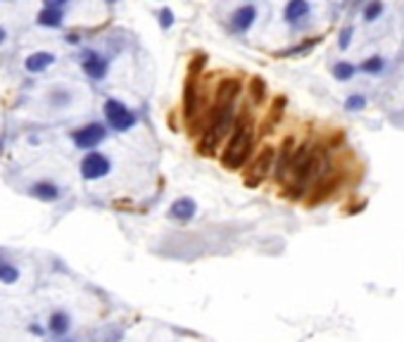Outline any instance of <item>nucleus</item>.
Masks as SVG:
<instances>
[{"mask_svg":"<svg viewBox=\"0 0 404 342\" xmlns=\"http://www.w3.org/2000/svg\"><path fill=\"white\" fill-rule=\"evenodd\" d=\"M364 107H366V98L359 93L350 95L347 102H345V109H347V112H359V109H364Z\"/></svg>","mask_w":404,"mask_h":342,"instance_id":"aec40b11","label":"nucleus"},{"mask_svg":"<svg viewBox=\"0 0 404 342\" xmlns=\"http://www.w3.org/2000/svg\"><path fill=\"white\" fill-rule=\"evenodd\" d=\"M84 71L91 78H105V74H107V60L95 53H88L84 60Z\"/></svg>","mask_w":404,"mask_h":342,"instance_id":"9d476101","label":"nucleus"},{"mask_svg":"<svg viewBox=\"0 0 404 342\" xmlns=\"http://www.w3.org/2000/svg\"><path fill=\"white\" fill-rule=\"evenodd\" d=\"M0 280L8 283V285L10 283H17V280H19V271H17L10 262H0Z\"/></svg>","mask_w":404,"mask_h":342,"instance_id":"a211bd4d","label":"nucleus"},{"mask_svg":"<svg viewBox=\"0 0 404 342\" xmlns=\"http://www.w3.org/2000/svg\"><path fill=\"white\" fill-rule=\"evenodd\" d=\"M238 93H240V81H238V78H226V81H221L219 88H217L214 105H233Z\"/></svg>","mask_w":404,"mask_h":342,"instance_id":"423d86ee","label":"nucleus"},{"mask_svg":"<svg viewBox=\"0 0 404 342\" xmlns=\"http://www.w3.org/2000/svg\"><path fill=\"white\" fill-rule=\"evenodd\" d=\"M361 69L369 71V74H378V71L383 69V60L381 57H371V60H366V62L361 64Z\"/></svg>","mask_w":404,"mask_h":342,"instance_id":"4be33fe9","label":"nucleus"},{"mask_svg":"<svg viewBox=\"0 0 404 342\" xmlns=\"http://www.w3.org/2000/svg\"><path fill=\"white\" fill-rule=\"evenodd\" d=\"M309 15V3L307 0H290L286 5V19L288 22H297L302 17Z\"/></svg>","mask_w":404,"mask_h":342,"instance_id":"4468645a","label":"nucleus"},{"mask_svg":"<svg viewBox=\"0 0 404 342\" xmlns=\"http://www.w3.org/2000/svg\"><path fill=\"white\" fill-rule=\"evenodd\" d=\"M383 12V5H381V0H373V3H369L364 10V19L366 22H373V19H378V15Z\"/></svg>","mask_w":404,"mask_h":342,"instance_id":"412c9836","label":"nucleus"},{"mask_svg":"<svg viewBox=\"0 0 404 342\" xmlns=\"http://www.w3.org/2000/svg\"><path fill=\"white\" fill-rule=\"evenodd\" d=\"M64 3H67V0H43L46 8H62Z\"/></svg>","mask_w":404,"mask_h":342,"instance_id":"393cba45","label":"nucleus"},{"mask_svg":"<svg viewBox=\"0 0 404 342\" xmlns=\"http://www.w3.org/2000/svg\"><path fill=\"white\" fill-rule=\"evenodd\" d=\"M159 24H162V29H169L171 24H174V12H171L169 8H164L162 12H159Z\"/></svg>","mask_w":404,"mask_h":342,"instance_id":"b1692460","label":"nucleus"},{"mask_svg":"<svg viewBox=\"0 0 404 342\" xmlns=\"http://www.w3.org/2000/svg\"><path fill=\"white\" fill-rule=\"evenodd\" d=\"M250 93H252L255 102H262V100H264V93H266L264 81H262V78H252V81H250Z\"/></svg>","mask_w":404,"mask_h":342,"instance_id":"6ab92c4d","label":"nucleus"},{"mask_svg":"<svg viewBox=\"0 0 404 342\" xmlns=\"http://www.w3.org/2000/svg\"><path fill=\"white\" fill-rule=\"evenodd\" d=\"M50 330H53V335H64L69 330V316L64 311H55L50 316Z\"/></svg>","mask_w":404,"mask_h":342,"instance_id":"2eb2a0df","label":"nucleus"},{"mask_svg":"<svg viewBox=\"0 0 404 342\" xmlns=\"http://www.w3.org/2000/svg\"><path fill=\"white\" fill-rule=\"evenodd\" d=\"M273 157H276V150H273V148H264L259 155H257L255 164H252V174H255V179L250 181V183H257L259 179H264L266 174H269V169H271Z\"/></svg>","mask_w":404,"mask_h":342,"instance_id":"0eeeda50","label":"nucleus"},{"mask_svg":"<svg viewBox=\"0 0 404 342\" xmlns=\"http://www.w3.org/2000/svg\"><path fill=\"white\" fill-rule=\"evenodd\" d=\"M354 71H357V67L350 62H338L333 67V76L338 78V81H350L352 76H354Z\"/></svg>","mask_w":404,"mask_h":342,"instance_id":"f3484780","label":"nucleus"},{"mask_svg":"<svg viewBox=\"0 0 404 342\" xmlns=\"http://www.w3.org/2000/svg\"><path fill=\"white\" fill-rule=\"evenodd\" d=\"M195 211H197V204H195V200H190V197H181V200H176V202L171 204V217L179 219V221H190V219L195 217Z\"/></svg>","mask_w":404,"mask_h":342,"instance_id":"9b49d317","label":"nucleus"},{"mask_svg":"<svg viewBox=\"0 0 404 342\" xmlns=\"http://www.w3.org/2000/svg\"><path fill=\"white\" fill-rule=\"evenodd\" d=\"M105 117H107L109 126L114 131H129V129L136 126V114H133L131 109H126L124 102L114 100V98L105 102Z\"/></svg>","mask_w":404,"mask_h":342,"instance_id":"7ed1b4c3","label":"nucleus"},{"mask_svg":"<svg viewBox=\"0 0 404 342\" xmlns=\"http://www.w3.org/2000/svg\"><path fill=\"white\" fill-rule=\"evenodd\" d=\"M290 157H293V140H286L283 145V152H280V162H278V179H283V174L290 169Z\"/></svg>","mask_w":404,"mask_h":342,"instance_id":"dca6fc26","label":"nucleus"},{"mask_svg":"<svg viewBox=\"0 0 404 342\" xmlns=\"http://www.w3.org/2000/svg\"><path fill=\"white\" fill-rule=\"evenodd\" d=\"M5 38H8V33H5V29H3V26H0V46H3V43H5Z\"/></svg>","mask_w":404,"mask_h":342,"instance_id":"a878e982","label":"nucleus"},{"mask_svg":"<svg viewBox=\"0 0 404 342\" xmlns=\"http://www.w3.org/2000/svg\"><path fill=\"white\" fill-rule=\"evenodd\" d=\"M53 62H55V55L53 53H33V55H29V57H26L24 67L31 71V74H41V71H46Z\"/></svg>","mask_w":404,"mask_h":342,"instance_id":"f8f14e48","label":"nucleus"},{"mask_svg":"<svg viewBox=\"0 0 404 342\" xmlns=\"http://www.w3.org/2000/svg\"><path fill=\"white\" fill-rule=\"evenodd\" d=\"M109 171H112V164L102 152H88V155L81 159V176L86 181H98L105 179Z\"/></svg>","mask_w":404,"mask_h":342,"instance_id":"20e7f679","label":"nucleus"},{"mask_svg":"<svg viewBox=\"0 0 404 342\" xmlns=\"http://www.w3.org/2000/svg\"><path fill=\"white\" fill-rule=\"evenodd\" d=\"M233 129V105H214L210 109V119L200 138V152L212 155L226 133Z\"/></svg>","mask_w":404,"mask_h":342,"instance_id":"f257e3e1","label":"nucleus"},{"mask_svg":"<svg viewBox=\"0 0 404 342\" xmlns=\"http://www.w3.org/2000/svg\"><path fill=\"white\" fill-rule=\"evenodd\" d=\"M352 36H354V29H352V26H345V29L340 31V48H342V50H345V48H350Z\"/></svg>","mask_w":404,"mask_h":342,"instance_id":"5701e85b","label":"nucleus"},{"mask_svg":"<svg viewBox=\"0 0 404 342\" xmlns=\"http://www.w3.org/2000/svg\"><path fill=\"white\" fill-rule=\"evenodd\" d=\"M29 193H31L36 200H41V202H55V200L62 195V190L55 186V183H50V181H38V183H33V186L29 188Z\"/></svg>","mask_w":404,"mask_h":342,"instance_id":"6e6552de","label":"nucleus"},{"mask_svg":"<svg viewBox=\"0 0 404 342\" xmlns=\"http://www.w3.org/2000/svg\"><path fill=\"white\" fill-rule=\"evenodd\" d=\"M255 17H257V10L252 5H243L231 17V26H233L235 31H248L250 26H252V22H255Z\"/></svg>","mask_w":404,"mask_h":342,"instance_id":"1a4fd4ad","label":"nucleus"},{"mask_svg":"<svg viewBox=\"0 0 404 342\" xmlns=\"http://www.w3.org/2000/svg\"><path fill=\"white\" fill-rule=\"evenodd\" d=\"M105 126L102 124H88L84 126V129H78V131H74V143H76L78 148L84 150H91V148H98L102 140H105Z\"/></svg>","mask_w":404,"mask_h":342,"instance_id":"39448f33","label":"nucleus"},{"mask_svg":"<svg viewBox=\"0 0 404 342\" xmlns=\"http://www.w3.org/2000/svg\"><path fill=\"white\" fill-rule=\"evenodd\" d=\"M36 22L41 26H50V29H57L62 26V8H46L43 12H38V19Z\"/></svg>","mask_w":404,"mask_h":342,"instance_id":"ddd939ff","label":"nucleus"},{"mask_svg":"<svg viewBox=\"0 0 404 342\" xmlns=\"http://www.w3.org/2000/svg\"><path fill=\"white\" fill-rule=\"evenodd\" d=\"M250 150H252V126L243 119V121H238V124L231 129V138L226 143L221 162H224L226 169H231V171L240 169L243 164L248 162Z\"/></svg>","mask_w":404,"mask_h":342,"instance_id":"f03ea898","label":"nucleus"}]
</instances>
